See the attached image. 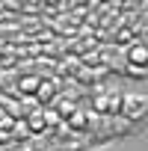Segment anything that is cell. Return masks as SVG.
Returning a JSON list of instances; mask_svg holds the SVG:
<instances>
[{
    "instance_id": "obj_2",
    "label": "cell",
    "mask_w": 148,
    "mask_h": 151,
    "mask_svg": "<svg viewBox=\"0 0 148 151\" xmlns=\"http://www.w3.org/2000/svg\"><path fill=\"white\" fill-rule=\"evenodd\" d=\"M127 62L130 65H148V45H133L127 50Z\"/></svg>"
},
{
    "instance_id": "obj_1",
    "label": "cell",
    "mask_w": 148,
    "mask_h": 151,
    "mask_svg": "<svg viewBox=\"0 0 148 151\" xmlns=\"http://www.w3.org/2000/svg\"><path fill=\"white\" fill-rule=\"evenodd\" d=\"M121 107H124V101L121 98H95V110H101V113H121Z\"/></svg>"
},
{
    "instance_id": "obj_5",
    "label": "cell",
    "mask_w": 148,
    "mask_h": 151,
    "mask_svg": "<svg viewBox=\"0 0 148 151\" xmlns=\"http://www.w3.org/2000/svg\"><path fill=\"white\" fill-rule=\"evenodd\" d=\"M39 95H42V98L53 95V83H42V86H39Z\"/></svg>"
},
{
    "instance_id": "obj_4",
    "label": "cell",
    "mask_w": 148,
    "mask_h": 151,
    "mask_svg": "<svg viewBox=\"0 0 148 151\" xmlns=\"http://www.w3.org/2000/svg\"><path fill=\"white\" fill-rule=\"evenodd\" d=\"M39 86H42V80H39V77H33V74L21 80V89H24V92H33V89H39Z\"/></svg>"
},
{
    "instance_id": "obj_3",
    "label": "cell",
    "mask_w": 148,
    "mask_h": 151,
    "mask_svg": "<svg viewBox=\"0 0 148 151\" xmlns=\"http://www.w3.org/2000/svg\"><path fill=\"white\" fill-rule=\"evenodd\" d=\"M142 110H145V98H124L121 113H127V116H139Z\"/></svg>"
},
{
    "instance_id": "obj_6",
    "label": "cell",
    "mask_w": 148,
    "mask_h": 151,
    "mask_svg": "<svg viewBox=\"0 0 148 151\" xmlns=\"http://www.w3.org/2000/svg\"><path fill=\"white\" fill-rule=\"evenodd\" d=\"M71 124H74V127H83V113H74V116H71Z\"/></svg>"
}]
</instances>
